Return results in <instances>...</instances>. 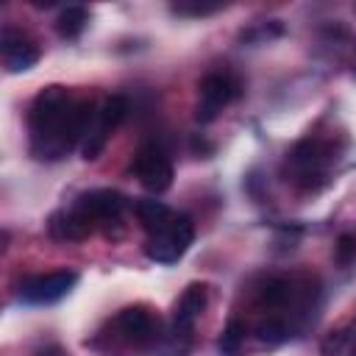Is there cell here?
I'll return each instance as SVG.
<instances>
[{
    "label": "cell",
    "instance_id": "19",
    "mask_svg": "<svg viewBox=\"0 0 356 356\" xmlns=\"http://www.w3.org/2000/svg\"><path fill=\"white\" fill-rule=\"evenodd\" d=\"M334 261L339 267H348L356 261V236L353 234H339V239L334 245Z\"/></svg>",
    "mask_w": 356,
    "mask_h": 356
},
{
    "label": "cell",
    "instance_id": "3",
    "mask_svg": "<svg viewBox=\"0 0 356 356\" xmlns=\"http://www.w3.org/2000/svg\"><path fill=\"white\" fill-rule=\"evenodd\" d=\"M192 239H195V222H192V217L172 214V220L167 225H161L159 231L147 234V239H145V256L150 261H159V264H172V261H178L189 250Z\"/></svg>",
    "mask_w": 356,
    "mask_h": 356
},
{
    "label": "cell",
    "instance_id": "4",
    "mask_svg": "<svg viewBox=\"0 0 356 356\" xmlns=\"http://www.w3.org/2000/svg\"><path fill=\"white\" fill-rule=\"evenodd\" d=\"M125 114H128V100H125L122 95H111V97H106V100L95 108V117H92L89 128H86L83 142H81V156H83L86 161H95V159L103 153L106 142H108L111 134L120 128V122L125 120Z\"/></svg>",
    "mask_w": 356,
    "mask_h": 356
},
{
    "label": "cell",
    "instance_id": "20",
    "mask_svg": "<svg viewBox=\"0 0 356 356\" xmlns=\"http://www.w3.org/2000/svg\"><path fill=\"white\" fill-rule=\"evenodd\" d=\"M350 356H356V348H353V350H350Z\"/></svg>",
    "mask_w": 356,
    "mask_h": 356
},
{
    "label": "cell",
    "instance_id": "12",
    "mask_svg": "<svg viewBox=\"0 0 356 356\" xmlns=\"http://www.w3.org/2000/svg\"><path fill=\"white\" fill-rule=\"evenodd\" d=\"M47 228H50V236H53V239H61V242H81V239H86V236L95 231V225H92L78 209L56 211V214L50 217Z\"/></svg>",
    "mask_w": 356,
    "mask_h": 356
},
{
    "label": "cell",
    "instance_id": "5",
    "mask_svg": "<svg viewBox=\"0 0 356 356\" xmlns=\"http://www.w3.org/2000/svg\"><path fill=\"white\" fill-rule=\"evenodd\" d=\"M134 175H136V181L147 189V192H153V195H161V192H167L170 186H172V175H175V170H172V161H170V156L164 153V147H159V145H142L139 150H136V156H134Z\"/></svg>",
    "mask_w": 356,
    "mask_h": 356
},
{
    "label": "cell",
    "instance_id": "7",
    "mask_svg": "<svg viewBox=\"0 0 356 356\" xmlns=\"http://www.w3.org/2000/svg\"><path fill=\"white\" fill-rule=\"evenodd\" d=\"M239 95V83L228 72H209L200 81V100H197V122H211L217 114Z\"/></svg>",
    "mask_w": 356,
    "mask_h": 356
},
{
    "label": "cell",
    "instance_id": "2",
    "mask_svg": "<svg viewBox=\"0 0 356 356\" xmlns=\"http://www.w3.org/2000/svg\"><path fill=\"white\" fill-rule=\"evenodd\" d=\"M334 161V150L328 142L323 139H300L289 153H286V164L284 172L303 189H314V181L325 175L328 164Z\"/></svg>",
    "mask_w": 356,
    "mask_h": 356
},
{
    "label": "cell",
    "instance_id": "16",
    "mask_svg": "<svg viewBox=\"0 0 356 356\" xmlns=\"http://www.w3.org/2000/svg\"><path fill=\"white\" fill-rule=\"evenodd\" d=\"M256 337H259L264 345H281V342L289 337V325H286L281 317L270 314L267 320H261V323L256 325Z\"/></svg>",
    "mask_w": 356,
    "mask_h": 356
},
{
    "label": "cell",
    "instance_id": "18",
    "mask_svg": "<svg viewBox=\"0 0 356 356\" xmlns=\"http://www.w3.org/2000/svg\"><path fill=\"white\" fill-rule=\"evenodd\" d=\"M350 342V331L348 328H337L331 334H325V339L320 342V353L323 356H339Z\"/></svg>",
    "mask_w": 356,
    "mask_h": 356
},
{
    "label": "cell",
    "instance_id": "9",
    "mask_svg": "<svg viewBox=\"0 0 356 356\" xmlns=\"http://www.w3.org/2000/svg\"><path fill=\"white\" fill-rule=\"evenodd\" d=\"M120 337L134 345V348H145L150 342L159 339V317H153V312H147L145 306H128L117 314L114 320Z\"/></svg>",
    "mask_w": 356,
    "mask_h": 356
},
{
    "label": "cell",
    "instance_id": "13",
    "mask_svg": "<svg viewBox=\"0 0 356 356\" xmlns=\"http://www.w3.org/2000/svg\"><path fill=\"white\" fill-rule=\"evenodd\" d=\"M134 211H136L139 225H142L147 234H153V231H159L161 225H167V222L172 220V214H175L167 203H161V200H156V197L136 200V203H134Z\"/></svg>",
    "mask_w": 356,
    "mask_h": 356
},
{
    "label": "cell",
    "instance_id": "1",
    "mask_svg": "<svg viewBox=\"0 0 356 356\" xmlns=\"http://www.w3.org/2000/svg\"><path fill=\"white\" fill-rule=\"evenodd\" d=\"M92 117V103L75 100L64 86H44L28 108L31 153L42 161L64 159L75 145L83 142Z\"/></svg>",
    "mask_w": 356,
    "mask_h": 356
},
{
    "label": "cell",
    "instance_id": "10",
    "mask_svg": "<svg viewBox=\"0 0 356 356\" xmlns=\"http://www.w3.org/2000/svg\"><path fill=\"white\" fill-rule=\"evenodd\" d=\"M209 306V289L206 284H189L184 289V295L175 303V314H172V337H189L195 323L200 320V314Z\"/></svg>",
    "mask_w": 356,
    "mask_h": 356
},
{
    "label": "cell",
    "instance_id": "14",
    "mask_svg": "<svg viewBox=\"0 0 356 356\" xmlns=\"http://www.w3.org/2000/svg\"><path fill=\"white\" fill-rule=\"evenodd\" d=\"M86 22H89V14H86L83 6H67V8L56 17V31H58L61 39H78V36L83 33Z\"/></svg>",
    "mask_w": 356,
    "mask_h": 356
},
{
    "label": "cell",
    "instance_id": "6",
    "mask_svg": "<svg viewBox=\"0 0 356 356\" xmlns=\"http://www.w3.org/2000/svg\"><path fill=\"white\" fill-rule=\"evenodd\" d=\"M72 209H78L97 228V225L120 222L122 214H125V209H128V200L117 189H92V192L78 195V200L72 203Z\"/></svg>",
    "mask_w": 356,
    "mask_h": 356
},
{
    "label": "cell",
    "instance_id": "11",
    "mask_svg": "<svg viewBox=\"0 0 356 356\" xmlns=\"http://www.w3.org/2000/svg\"><path fill=\"white\" fill-rule=\"evenodd\" d=\"M0 53H3V64L8 72H22L31 70L39 61V47L17 28H3L0 33Z\"/></svg>",
    "mask_w": 356,
    "mask_h": 356
},
{
    "label": "cell",
    "instance_id": "15",
    "mask_svg": "<svg viewBox=\"0 0 356 356\" xmlns=\"http://www.w3.org/2000/svg\"><path fill=\"white\" fill-rule=\"evenodd\" d=\"M245 334H248V325H245V320L234 317V320L225 325L222 337H220V353H222V356H236V353L242 350Z\"/></svg>",
    "mask_w": 356,
    "mask_h": 356
},
{
    "label": "cell",
    "instance_id": "8",
    "mask_svg": "<svg viewBox=\"0 0 356 356\" xmlns=\"http://www.w3.org/2000/svg\"><path fill=\"white\" fill-rule=\"evenodd\" d=\"M75 284H78V273L56 270V273H44V275H33V278L22 281L19 298L33 306H50V303L61 300Z\"/></svg>",
    "mask_w": 356,
    "mask_h": 356
},
{
    "label": "cell",
    "instance_id": "17",
    "mask_svg": "<svg viewBox=\"0 0 356 356\" xmlns=\"http://www.w3.org/2000/svg\"><path fill=\"white\" fill-rule=\"evenodd\" d=\"M220 8H222L220 3H203V0H181V3H172V11L181 14V17H206V14H214Z\"/></svg>",
    "mask_w": 356,
    "mask_h": 356
}]
</instances>
